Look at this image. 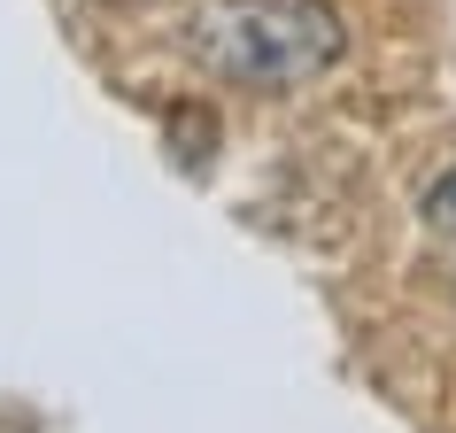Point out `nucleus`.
<instances>
[{
    "label": "nucleus",
    "mask_w": 456,
    "mask_h": 433,
    "mask_svg": "<svg viewBox=\"0 0 456 433\" xmlns=\"http://www.w3.org/2000/svg\"><path fill=\"white\" fill-rule=\"evenodd\" d=\"M178 47L224 86L294 94L340 62L348 31L325 0H201L178 24Z\"/></svg>",
    "instance_id": "obj_1"
},
{
    "label": "nucleus",
    "mask_w": 456,
    "mask_h": 433,
    "mask_svg": "<svg viewBox=\"0 0 456 433\" xmlns=\"http://www.w3.org/2000/svg\"><path fill=\"white\" fill-rule=\"evenodd\" d=\"M426 225H433V233H449V241H456V170H449V178H433V186H426Z\"/></svg>",
    "instance_id": "obj_2"
}]
</instances>
